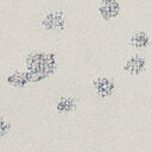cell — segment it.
I'll return each mask as SVG.
<instances>
[{"label":"cell","instance_id":"6da1fadb","mask_svg":"<svg viewBox=\"0 0 152 152\" xmlns=\"http://www.w3.org/2000/svg\"><path fill=\"white\" fill-rule=\"evenodd\" d=\"M31 82H40L52 76L57 69V57L50 51H32L25 59Z\"/></svg>","mask_w":152,"mask_h":152},{"label":"cell","instance_id":"7a4b0ae2","mask_svg":"<svg viewBox=\"0 0 152 152\" xmlns=\"http://www.w3.org/2000/svg\"><path fill=\"white\" fill-rule=\"evenodd\" d=\"M65 26L66 15L62 10H51L42 19V27L46 32H61Z\"/></svg>","mask_w":152,"mask_h":152},{"label":"cell","instance_id":"3957f363","mask_svg":"<svg viewBox=\"0 0 152 152\" xmlns=\"http://www.w3.org/2000/svg\"><path fill=\"white\" fill-rule=\"evenodd\" d=\"M97 11L103 20L109 21L119 15L121 6L118 0H101L97 6Z\"/></svg>","mask_w":152,"mask_h":152},{"label":"cell","instance_id":"277c9868","mask_svg":"<svg viewBox=\"0 0 152 152\" xmlns=\"http://www.w3.org/2000/svg\"><path fill=\"white\" fill-rule=\"evenodd\" d=\"M94 89L96 91V94L100 97H108L113 94L114 91V83L112 80L107 78V77H97L94 80L93 82Z\"/></svg>","mask_w":152,"mask_h":152},{"label":"cell","instance_id":"5b68a950","mask_svg":"<svg viewBox=\"0 0 152 152\" xmlns=\"http://www.w3.org/2000/svg\"><path fill=\"white\" fill-rule=\"evenodd\" d=\"M6 82L13 88H24L27 86V83L31 82V80L27 71L15 70L6 77Z\"/></svg>","mask_w":152,"mask_h":152},{"label":"cell","instance_id":"8992f818","mask_svg":"<svg viewBox=\"0 0 152 152\" xmlns=\"http://www.w3.org/2000/svg\"><path fill=\"white\" fill-rule=\"evenodd\" d=\"M146 65V61L140 57V56H133L131 57L126 64H125V70L131 74V75H138L140 72H142V70L145 69Z\"/></svg>","mask_w":152,"mask_h":152},{"label":"cell","instance_id":"52a82bcc","mask_svg":"<svg viewBox=\"0 0 152 152\" xmlns=\"http://www.w3.org/2000/svg\"><path fill=\"white\" fill-rule=\"evenodd\" d=\"M76 108V100L72 96H62L56 104V109L61 114L70 113Z\"/></svg>","mask_w":152,"mask_h":152},{"label":"cell","instance_id":"ba28073f","mask_svg":"<svg viewBox=\"0 0 152 152\" xmlns=\"http://www.w3.org/2000/svg\"><path fill=\"white\" fill-rule=\"evenodd\" d=\"M148 36L147 33H145L144 31H138V32H134L131 37V44L137 48V49H142V48H146L148 45Z\"/></svg>","mask_w":152,"mask_h":152},{"label":"cell","instance_id":"9c48e42d","mask_svg":"<svg viewBox=\"0 0 152 152\" xmlns=\"http://www.w3.org/2000/svg\"><path fill=\"white\" fill-rule=\"evenodd\" d=\"M10 129H11V124L4 116L0 115V138H4L5 135H7Z\"/></svg>","mask_w":152,"mask_h":152}]
</instances>
